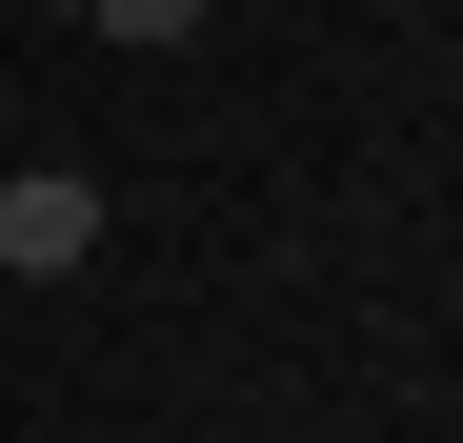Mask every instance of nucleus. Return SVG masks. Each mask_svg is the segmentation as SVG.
I'll return each instance as SVG.
<instances>
[{"label":"nucleus","instance_id":"obj_1","mask_svg":"<svg viewBox=\"0 0 463 443\" xmlns=\"http://www.w3.org/2000/svg\"><path fill=\"white\" fill-rule=\"evenodd\" d=\"M101 262V182L81 162H0V282H81Z\"/></svg>","mask_w":463,"mask_h":443},{"label":"nucleus","instance_id":"obj_2","mask_svg":"<svg viewBox=\"0 0 463 443\" xmlns=\"http://www.w3.org/2000/svg\"><path fill=\"white\" fill-rule=\"evenodd\" d=\"M81 21H101V41H141V61H162V41H202V0H81Z\"/></svg>","mask_w":463,"mask_h":443}]
</instances>
